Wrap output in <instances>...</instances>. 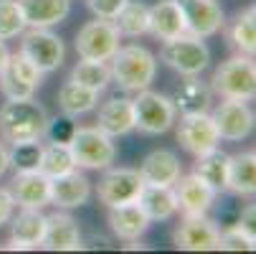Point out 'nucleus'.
Wrapping results in <instances>:
<instances>
[{
    "mask_svg": "<svg viewBox=\"0 0 256 254\" xmlns=\"http://www.w3.org/2000/svg\"><path fill=\"white\" fill-rule=\"evenodd\" d=\"M0 89H3V94L8 99H28V97L36 94V89H38V87L26 82L23 77H18L16 71L6 64L3 69H0Z\"/></svg>",
    "mask_w": 256,
    "mask_h": 254,
    "instance_id": "f704fd0d",
    "label": "nucleus"
},
{
    "mask_svg": "<svg viewBox=\"0 0 256 254\" xmlns=\"http://www.w3.org/2000/svg\"><path fill=\"white\" fill-rule=\"evenodd\" d=\"M228 163H231V155L216 148V150L196 158L193 173L200 180H206L216 193H221V191H226V183H228Z\"/></svg>",
    "mask_w": 256,
    "mask_h": 254,
    "instance_id": "cd10ccee",
    "label": "nucleus"
},
{
    "mask_svg": "<svg viewBox=\"0 0 256 254\" xmlns=\"http://www.w3.org/2000/svg\"><path fill=\"white\" fill-rule=\"evenodd\" d=\"M210 117L218 127L221 140H231V142L248 137L256 125V115L251 112L248 102H244V99H224L213 110Z\"/></svg>",
    "mask_w": 256,
    "mask_h": 254,
    "instance_id": "9b49d317",
    "label": "nucleus"
},
{
    "mask_svg": "<svg viewBox=\"0 0 256 254\" xmlns=\"http://www.w3.org/2000/svg\"><path fill=\"white\" fill-rule=\"evenodd\" d=\"M46 219L48 216L41 213V208H23L16 219H13V229H10V244L8 249H38L46 234Z\"/></svg>",
    "mask_w": 256,
    "mask_h": 254,
    "instance_id": "a211bd4d",
    "label": "nucleus"
},
{
    "mask_svg": "<svg viewBox=\"0 0 256 254\" xmlns=\"http://www.w3.org/2000/svg\"><path fill=\"white\" fill-rule=\"evenodd\" d=\"M175 196H178V208H182V213L186 216H203L213 208L216 203V191L206 183V180H200L196 173L190 175H180L175 180Z\"/></svg>",
    "mask_w": 256,
    "mask_h": 254,
    "instance_id": "4468645a",
    "label": "nucleus"
},
{
    "mask_svg": "<svg viewBox=\"0 0 256 254\" xmlns=\"http://www.w3.org/2000/svg\"><path fill=\"white\" fill-rule=\"evenodd\" d=\"M221 229L208 216H186L172 234V241L182 251H218Z\"/></svg>",
    "mask_w": 256,
    "mask_h": 254,
    "instance_id": "f8f14e48",
    "label": "nucleus"
},
{
    "mask_svg": "<svg viewBox=\"0 0 256 254\" xmlns=\"http://www.w3.org/2000/svg\"><path fill=\"white\" fill-rule=\"evenodd\" d=\"M148 33H152L158 41H170L175 36L188 33L186 28V18L178 6V0H158L150 8V28Z\"/></svg>",
    "mask_w": 256,
    "mask_h": 254,
    "instance_id": "412c9836",
    "label": "nucleus"
},
{
    "mask_svg": "<svg viewBox=\"0 0 256 254\" xmlns=\"http://www.w3.org/2000/svg\"><path fill=\"white\" fill-rule=\"evenodd\" d=\"M132 104H134V130L144 135H162L175 125L178 110L172 99L160 92H152L150 87L137 92Z\"/></svg>",
    "mask_w": 256,
    "mask_h": 254,
    "instance_id": "423d86ee",
    "label": "nucleus"
},
{
    "mask_svg": "<svg viewBox=\"0 0 256 254\" xmlns=\"http://www.w3.org/2000/svg\"><path fill=\"white\" fill-rule=\"evenodd\" d=\"M236 226H238L248 239H254V241H256V203H248V206H244V208H241Z\"/></svg>",
    "mask_w": 256,
    "mask_h": 254,
    "instance_id": "58836bf2",
    "label": "nucleus"
},
{
    "mask_svg": "<svg viewBox=\"0 0 256 254\" xmlns=\"http://www.w3.org/2000/svg\"><path fill=\"white\" fill-rule=\"evenodd\" d=\"M120 39L122 33L114 26V21H86L76 33V54L92 61H109L120 49Z\"/></svg>",
    "mask_w": 256,
    "mask_h": 254,
    "instance_id": "0eeeda50",
    "label": "nucleus"
},
{
    "mask_svg": "<svg viewBox=\"0 0 256 254\" xmlns=\"http://www.w3.org/2000/svg\"><path fill=\"white\" fill-rule=\"evenodd\" d=\"M210 89L224 99H256V61L251 56H231L213 71Z\"/></svg>",
    "mask_w": 256,
    "mask_h": 254,
    "instance_id": "7ed1b4c3",
    "label": "nucleus"
},
{
    "mask_svg": "<svg viewBox=\"0 0 256 254\" xmlns=\"http://www.w3.org/2000/svg\"><path fill=\"white\" fill-rule=\"evenodd\" d=\"M160 59L182 77H200V71L210 64V49L200 36L182 33L170 41H162Z\"/></svg>",
    "mask_w": 256,
    "mask_h": 254,
    "instance_id": "39448f33",
    "label": "nucleus"
},
{
    "mask_svg": "<svg viewBox=\"0 0 256 254\" xmlns=\"http://www.w3.org/2000/svg\"><path fill=\"white\" fill-rule=\"evenodd\" d=\"M178 142L186 148L190 155H206L221 145V135L210 117V112L203 115H182L178 127Z\"/></svg>",
    "mask_w": 256,
    "mask_h": 254,
    "instance_id": "9d476101",
    "label": "nucleus"
},
{
    "mask_svg": "<svg viewBox=\"0 0 256 254\" xmlns=\"http://www.w3.org/2000/svg\"><path fill=\"white\" fill-rule=\"evenodd\" d=\"M76 132V122L74 117L68 115H61V117H48V125H46V132L44 137H48L51 142H71V137H74Z\"/></svg>",
    "mask_w": 256,
    "mask_h": 254,
    "instance_id": "e433bc0d",
    "label": "nucleus"
},
{
    "mask_svg": "<svg viewBox=\"0 0 256 254\" xmlns=\"http://www.w3.org/2000/svg\"><path fill=\"white\" fill-rule=\"evenodd\" d=\"M254 56H256V54H254ZM254 61H256V59H254Z\"/></svg>",
    "mask_w": 256,
    "mask_h": 254,
    "instance_id": "49530a36",
    "label": "nucleus"
},
{
    "mask_svg": "<svg viewBox=\"0 0 256 254\" xmlns=\"http://www.w3.org/2000/svg\"><path fill=\"white\" fill-rule=\"evenodd\" d=\"M186 18V28L193 36L208 39L224 28V8L216 0H178Z\"/></svg>",
    "mask_w": 256,
    "mask_h": 254,
    "instance_id": "ddd939ff",
    "label": "nucleus"
},
{
    "mask_svg": "<svg viewBox=\"0 0 256 254\" xmlns=\"http://www.w3.org/2000/svg\"><path fill=\"white\" fill-rule=\"evenodd\" d=\"M84 244L82 229L76 224L74 216H68L64 211H56L54 216L46 219V234L41 246L48 251H79Z\"/></svg>",
    "mask_w": 256,
    "mask_h": 254,
    "instance_id": "2eb2a0df",
    "label": "nucleus"
},
{
    "mask_svg": "<svg viewBox=\"0 0 256 254\" xmlns=\"http://www.w3.org/2000/svg\"><path fill=\"white\" fill-rule=\"evenodd\" d=\"M48 125V112L41 102L28 99H8L0 107V137L6 142H26L41 140Z\"/></svg>",
    "mask_w": 256,
    "mask_h": 254,
    "instance_id": "f257e3e1",
    "label": "nucleus"
},
{
    "mask_svg": "<svg viewBox=\"0 0 256 254\" xmlns=\"http://www.w3.org/2000/svg\"><path fill=\"white\" fill-rule=\"evenodd\" d=\"M112 66V79L117 87H122L124 92H142L155 82L158 74V59L152 51H148L140 44H130V46H120L117 54L109 59Z\"/></svg>",
    "mask_w": 256,
    "mask_h": 254,
    "instance_id": "f03ea898",
    "label": "nucleus"
},
{
    "mask_svg": "<svg viewBox=\"0 0 256 254\" xmlns=\"http://www.w3.org/2000/svg\"><path fill=\"white\" fill-rule=\"evenodd\" d=\"M68 148L76 168H86V170H106L117 158L114 137L99 127H76Z\"/></svg>",
    "mask_w": 256,
    "mask_h": 254,
    "instance_id": "20e7f679",
    "label": "nucleus"
},
{
    "mask_svg": "<svg viewBox=\"0 0 256 254\" xmlns=\"http://www.w3.org/2000/svg\"><path fill=\"white\" fill-rule=\"evenodd\" d=\"M13 208H16V201H13L10 191L0 188V226L13 219Z\"/></svg>",
    "mask_w": 256,
    "mask_h": 254,
    "instance_id": "a19ab883",
    "label": "nucleus"
},
{
    "mask_svg": "<svg viewBox=\"0 0 256 254\" xmlns=\"http://www.w3.org/2000/svg\"><path fill=\"white\" fill-rule=\"evenodd\" d=\"M246 13H248V18H251V23L256 26V3H254V6H251V8L246 11Z\"/></svg>",
    "mask_w": 256,
    "mask_h": 254,
    "instance_id": "a18cd8bd",
    "label": "nucleus"
},
{
    "mask_svg": "<svg viewBox=\"0 0 256 254\" xmlns=\"http://www.w3.org/2000/svg\"><path fill=\"white\" fill-rule=\"evenodd\" d=\"M114 26L120 28L122 36L137 39V36L148 33V28H150V8L142 0H127L124 8L114 18Z\"/></svg>",
    "mask_w": 256,
    "mask_h": 254,
    "instance_id": "c85d7f7f",
    "label": "nucleus"
},
{
    "mask_svg": "<svg viewBox=\"0 0 256 254\" xmlns=\"http://www.w3.org/2000/svg\"><path fill=\"white\" fill-rule=\"evenodd\" d=\"M10 165L16 173H30L41 170V158H44V142L41 140H26V142H13L8 150Z\"/></svg>",
    "mask_w": 256,
    "mask_h": 254,
    "instance_id": "2f4dec72",
    "label": "nucleus"
},
{
    "mask_svg": "<svg viewBox=\"0 0 256 254\" xmlns=\"http://www.w3.org/2000/svg\"><path fill=\"white\" fill-rule=\"evenodd\" d=\"M48 196H51V203L58 208H79L92 198V183L84 173L74 168L58 178H51Z\"/></svg>",
    "mask_w": 256,
    "mask_h": 254,
    "instance_id": "dca6fc26",
    "label": "nucleus"
},
{
    "mask_svg": "<svg viewBox=\"0 0 256 254\" xmlns=\"http://www.w3.org/2000/svg\"><path fill=\"white\" fill-rule=\"evenodd\" d=\"M238 213H241V206H236V203H224V208H221V213H218L216 224H218V226H224V229L236 226Z\"/></svg>",
    "mask_w": 256,
    "mask_h": 254,
    "instance_id": "ea45409f",
    "label": "nucleus"
},
{
    "mask_svg": "<svg viewBox=\"0 0 256 254\" xmlns=\"http://www.w3.org/2000/svg\"><path fill=\"white\" fill-rule=\"evenodd\" d=\"M10 168V158H8V148L0 142V175H6V170Z\"/></svg>",
    "mask_w": 256,
    "mask_h": 254,
    "instance_id": "79ce46f5",
    "label": "nucleus"
},
{
    "mask_svg": "<svg viewBox=\"0 0 256 254\" xmlns=\"http://www.w3.org/2000/svg\"><path fill=\"white\" fill-rule=\"evenodd\" d=\"M8 59H10V51H8V46H6V41L0 39V69H3L6 64H8Z\"/></svg>",
    "mask_w": 256,
    "mask_h": 254,
    "instance_id": "c03bdc74",
    "label": "nucleus"
},
{
    "mask_svg": "<svg viewBox=\"0 0 256 254\" xmlns=\"http://www.w3.org/2000/svg\"><path fill=\"white\" fill-rule=\"evenodd\" d=\"M28 28L26 16L20 11L18 0H0V39H18V36Z\"/></svg>",
    "mask_w": 256,
    "mask_h": 254,
    "instance_id": "473e14b6",
    "label": "nucleus"
},
{
    "mask_svg": "<svg viewBox=\"0 0 256 254\" xmlns=\"http://www.w3.org/2000/svg\"><path fill=\"white\" fill-rule=\"evenodd\" d=\"M127 0H86L89 11L96 16V18H106V21H114L117 13L124 8Z\"/></svg>",
    "mask_w": 256,
    "mask_h": 254,
    "instance_id": "4c0bfd02",
    "label": "nucleus"
},
{
    "mask_svg": "<svg viewBox=\"0 0 256 254\" xmlns=\"http://www.w3.org/2000/svg\"><path fill=\"white\" fill-rule=\"evenodd\" d=\"M226 191L234 196H256V153L231 155Z\"/></svg>",
    "mask_w": 256,
    "mask_h": 254,
    "instance_id": "a878e982",
    "label": "nucleus"
},
{
    "mask_svg": "<svg viewBox=\"0 0 256 254\" xmlns=\"http://www.w3.org/2000/svg\"><path fill=\"white\" fill-rule=\"evenodd\" d=\"M99 104V92L68 79L64 82V87L58 89V107L61 112L68 115V117H79V115H86L92 110H96Z\"/></svg>",
    "mask_w": 256,
    "mask_h": 254,
    "instance_id": "bb28decb",
    "label": "nucleus"
},
{
    "mask_svg": "<svg viewBox=\"0 0 256 254\" xmlns=\"http://www.w3.org/2000/svg\"><path fill=\"white\" fill-rule=\"evenodd\" d=\"M256 251V241L248 239L238 226H228L218 236V251Z\"/></svg>",
    "mask_w": 256,
    "mask_h": 254,
    "instance_id": "c9c22d12",
    "label": "nucleus"
},
{
    "mask_svg": "<svg viewBox=\"0 0 256 254\" xmlns=\"http://www.w3.org/2000/svg\"><path fill=\"white\" fill-rule=\"evenodd\" d=\"M172 104L180 115H203L210 112V104H213V89L200 82L198 77H186L172 97Z\"/></svg>",
    "mask_w": 256,
    "mask_h": 254,
    "instance_id": "5701e85b",
    "label": "nucleus"
},
{
    "mask_svg": "<svg viewBox=\"0 0 256 254\" xmlns=\"http://www.w3.org/2000/svg\"><path fill=\"white\" fill-rule=\"evenodd\" d=\"M150 219L142 211V206L134 203H124V206H114L109 208V226H112L114 236L124 239V241H137L144 231L150 229Z\"/></svg>",
    "mask_w": 256,
    "mask_h": 254,
    "instance_id": "4be33fe9",
    "label": "nucleus"
},
{
    "mask_svg": "<svg viewBox=\"0 0 256 254\" xmlns=\"http://www.w3.org/2000/svg\"><path fill=\"white\" fill-rule=\"evenodd\" d=\"M74 155L66 142H48L44 145V158H41V173L46 178H58L68 170H74Z\"/></svg>",
    "mask_w": 256,
    "mask_h": 254,
    "instance_id": "c756f323",
    "label": "nucleus"
},
{
    "mask_svg": "<svg viewBox=\"0 0 256 254\" xmlns=\"http://www.w3.org/2000/svg\"><path fill=\"white\" fill-rule=\"evenodd\" d=\"M82 249H109V239H104V236H92V244H84Z\"/></svg>",
    "mask_w": 256,
    "mask_h": 254,
    "instance_id": "37998d69",
    "label": "nucleus"
},
{
    "mask_svg": "<svg viewBox=\"0 0 256 254\" xmlns=\"http://www.w3.org/2000/svg\"><path fill=\"white\" fill-rule=\"evenodd\" d=\"M137 203L148 213L150 221H168L178 213V196L172 186H148L144 183Z\"/></svg>",
    "mask_w": 256,
    "mask_h": 254,
    "instance_id": "393cba45",
    "label": "nucleus"
},
{
    "mask_svg": "<svg viewBox=\"0 0 256 254\" xmlns=\"http://www.w3.org/2000/svg\"><path fill=\"white\" fill-rule=\"evenodd\" d=\"M30 28H51L68 18L71 0H18Z\"/></svg>",
    "mask_w": 256,
    "mask_h": 254,
    "instance_id": "b1692460",
    "label": "nucleus"
},
{
    "mask_svg": "<svg viewBox=\"0 0 256 254\" xmlns=\"http://www.w3.org/2000/svg\"><path fill=\"white\" fill-rule=\"evenodd\" d=\"M140 175L148 186H175L182 165L172 150H152L140 165Z\"/></svg>",
    "mask_w": 256,
    "mask_h": 254,
    "instance_id": "aec40b11",
    "label": "nucleus"
},
{
    "mask_svg": "<svg viewBox=\"0 0 256 254\" xmlns=\"http://www.w3.org/2000/svg\"><path fill=\"white\" fill-rule=\"evenodd\" d=\"M48 188H51V178H46L41 170L16 173L10 196H13L16 206H20V208H44L46 203H51Z\"/></svg>",
    "mask_w": 256,
    "mask_h": 254,
    "instance_id": "f3484780",
    "label": "nucleus"
},
{
    "mask_svg": "<svg viewBox=\"0 0 256 254\" xmlns=\"http://www.w3.org/2000/svg\"><path fill=\"white\" fill-rule=\"evenodd\" d=\"M20 41V54L36 64V69L41 74H51L64 64L66 46L61 41V36H56L51 28H30L23 31Z\"/></svg>",
    "mask_w": 256,
    "mask_h": 254,
    "instance_id": "6e6552de",
    "label": "nucleus"
},
{
    "mask_svg": "<svg viewBox=\"0 0 256 254\" xmlns=\"http://www.w3.org/2000/svg\"><path fill=\"white\" fill-rule=\"evenodd\" d=\"M144 188V180L140 175V170L132 168H112L106 170L104 178L99 180V201L106 208L114 206H124V203H134L140 198Z\"/></svg>",
    "mask_w": 256,
    "mask_h": 254,
    "instance_id": "1a4fd4ad",
    "label": "nucleus"
},
{
    "mask_svg": "<svg viewBox=\"0 0 256 254\" xmlns=\"http://www.w3.org/2000/svg\"><path fill=\"white\" fill-rule=\"evenodd\" d=\"M231 44L241 54H246V56H254L256 54V26L251 23V18H248L246 11L231 26Z\"/></svg>",
    "mask_w": 256,
    "mask_h": 254,
    "instance_id": "72a5a7b5",
    "label": "nucleus"
},
{
    "mask_svg": "<svg viewBox=\"0 0 256 254\" xmlns=\"http://www.w3.org/2000/svg\"><path fill=\"white\" fill-rule=\"evenodd\" d=\"M68 79H74L94 92H102L109 82H112V71H109L106 61H92V59H82L74 69H71V77Z\"/></svg>",
    "mask_w": 256,
    "mask_h": 254,
    "instance_id": "7c9ffc66",
    "label": "nucleus"
},
{
    "mask_svg": "<svg viewBox=\"0 0 256 254\" xmlns=\"http://www.w3.org/2000/svg\"><path fill=\"white\" fill-rule=\"evenodd\" d=\"M96 127L112 137L130 135L134 130V104L127 97H112L106 99L96 112Z\"/></svg>",
    "mask_w": 256,
    "mask_h": 254,
    "instance_id": "6ab92c4d",
    "label": "nucleus"
}]
</instances>
